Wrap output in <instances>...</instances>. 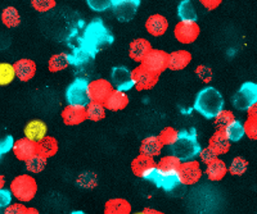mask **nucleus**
<instances>
[{
	"mask_svg": "<svg viewBox=\"0 0 257 214\" xmlns=\"http://www.w3.org/2000/svg\"><path fill=\"white\" fill-rule=\"evenodd\" d=\"M233 106L238 110H249L257 103V84L244 82L231 98Z\"/></svg>",
	"mask_w": 257,
	"mask_h": 214,
	"instance_id": "nucleus-7",
	"label": "nucleus"
},
{
	"mask_svg": "<svg viewBox=\"0 0 257 214\" xmlns=\"http://www.w3.org/2000/svg\"><path fill=\"white\" fill-rule=\"evenodd\" d=\"M248 116H254V117H257V103L254 104L251 109H249Z\"/></svg>",
	"mask_w": 257,
	"mask_h": 214,
	"instance_id": "nucleus-50",
	"label": "nucleus"
},
{
	"mask_svg": "<svg viewBox=\"0 0 257 214\" xmlns=\"http://www.w3.org/2000/svg\"><path fill=\"white\" fill-rule=\"evenodd\" d=\"M226 172H228V167L219 158L216 160L211 162L210 164H207V168H206V174H207L208 180H211V181H220V180L224 178Z\"/></svg>",
	"mask_w": 257,
	"mask_h": 214,
	"instance_id": "nucleus-27",
	"label": "nucleus"
},
{
	"mask_svg": "<svg viewBox=\"0 0 257 214\" xmlns=\"http://www.w3.org/2000/svg\"><path fill=\"white\" fill-rule=\"evenodd\" d=\"M2 21L9 28L17 27L21 24V16L15 6H8L2 13Z\"/></svg>",
	"mask_w": 257,
	"mask_h": 214,
	"instance_id": "nucleus-33",
	"label": "nucleus"
},
{
	"mask_svg": "<svg viewBox=\"0 0 257 214\" xmlns=\"http://www.w3.org/2000/svg\"><path fill=\"white\" fill-rule=\"evenodd\" d=\"M89 85L86 78H76L73 82L68 85L67 90H66V100L70 106H86L91 103L90 90H89Z\"/></svg>",
	"mask_w": 257,
	"mask_h": 214,
	"instance_id": "nucleus-4",
	"label": "nucleus"
},
{
	"mask_svg": "<svg viewBox=\"0 0 257 214\" xmlns=\"http://www.w3.org/2000/svg\"><path fill=\"white\" fill-rule=\"evenodd\" d=\"M196 74H198L199 78H201L202 81H205V82H208V81L212 78V70L208 67H206V66H199L196 70Z\"/></svg>",
	"mask_w": 257,
	"mask_h": 214,
	"instance_id": "nucleus-47",
	"label": "nucleus"
},
{
	"mask_svg": "<svg viewBox=\"0 0 257 214\" xmlns=\"http://www.w3.org/2000/svg\"><path fill=\"white\" fill-rule=\"evenodd\" d=\"M141 0H112V10L120 22H128L137 14Z\"/></svg>",
	"mask_w": 257,
	"mask_h": 214,
	"instance_id": "nucleus-9",
	"label": "nucleus"
},
{
	"mask_svg": "<svg viewBox=\"0 0 257 214\" xmlns=\"http://www.w3.org/2000/svg\"><path fill=\"white\" fill-rule=\"evenodd\" d=\"M156 166L157 164H156L153 156H146V154H142L141 152V154L133 160L132 170L135 176L143 178L144 174H146L149 170H152L153 167H156Z\"/></svg>",
	"mask_w": 257,
	"mask_h": 214,
	"instance_id": "nucleus-18",
	"label": "nucleus"
},
{
	"mask_svg": "<svg viewBox=\"0 0 257 214\" xmlns=\"http://www.w3.org/2000/svg\"><path fill=\"white\" fill-rule=\"evenodd\" d=\"M13 66H15L16 70V76L21 81H30L32 77L35 76L36 64L31 59H20Z\"/></svg>",
	"mask_w": 257,
	"mask_h": 214,
	"instance_id": "nucleus-21",
	"label": "nucleus"
},
{
	"mask_svg": "<svg viewBox=\"0 0 257 214\" xmlns=\"http://www.w3.org/2000/svg\"><path fill=\"white\" fill-rule=\"evenodd\" d=\"M199 2L207 10H213V9H216L221 4L222 0H199Z\"/></svg>",
	"mask_w": 257,
	"mask_h": 214,
	"instance_id": "nucleus-49",
	"label": "nucleus"
},
{
	"mask_svg": "<svg viewBox=\"0 0 257 214\" xmlns=\"http://www.w3.org/2000/svg\"><path fill=\"white\" fill-rule=\"evenodd\" d=\"M225 132H226V136L230 141L233 142H237V141L242 140L243 136L245 135V130H244V124L239 122V120H234L230 124H229L226 128H225Z\"/></svg>",
	"mask_w": 257,
	"mask_h": 214,
	"instance_id": "nucleus-32",
	"label": "nucleus"
},
{
	"mask_svg": "<svg viewBox=\"0 0 257 214\" xmlns=\"http://www.w3.org/2000/svg\"><path fill=\"white\" fill-rule=\"evenodd\" d=\"M86 108L84 106H66L62 112V120L67 126H76V124H82L86 120Z\"/></svg>",
	"mask_w": 257,
	"mask_h": 214,
	"instance_id": "nucleus-16",
	"label": "nucleus"
},
{
	"mask_svg": "<svg viewBox=\"0 0 257 214\" xmlns=\"http://www.w3.org/2000/svg\"><path fill=\"white\" fill-rule=\"evenodd\" d=\"M181 166V160L179 158H176L175 156H167L164 158L160 159V163L157 164V167L161 170H165V172H179Z\"/></svg>",
	"mask_w": 257,
	"mask_h": 214,
	"instance_id": "nucleus-34",
	"label": "nucleus"
},
{
	"mask_svg": "<svg viewBox=\"0 0 257 214\" xmlns=\"http://www.w3.org/2000/svg\"><path fill=\"white\" fill-rule=\"evenodd\" d=\"M47 159L48 158L40 156L38 152L32 158H30L29 160H26L27 170L32 173H40L41 170H44V168L47 167Z\"/></svg>",
	"mask_w": 257,
	"mask_h": 214,
	"instance_id": "nucleus-36",
	"label": "nucleus"
},
{
	"mask_svg": "<svg viewBox=\"0 0 257 214\" xmlns=\"http://www.w3.org/2000/svg\"><path fill=\"white\" fill-rule=\"evenodd\" d=\"M89 90H90L91 100H94V102H100V103L104 104L107 98L113 91V85H112V82H108L107 80L99 78L90 82Z\"/></svg>",
	"mask_w": 257,
	"mask_h": 214,
	"instance_id": "nucleus-14",
	"label": "nucleus"
},
{
	"mask_svg": "<svg viewBox=\"0 0 257 214\" xmlns=\"http://www.w3.org/2000/svg\"><path fill=\"white\" fill-rule=\"evenodd\" d=\"M32 8L40 13H45L56 6V0H31Z\"/></svg>",
	"mask_w": 257,
	"mask_h": 214,
	"instance_id": "nucleus-42",
	"label": "nucleus"
},
{
	"mask_svg": "<svg viewBox=\"0 0 257 214\" xmlns=\"http://www.w3.org/2000/svg\"><path fill=\"white\" fill-rule=\"evenodd\" d=\"M169 22L161 14H153L147 20L146 30L152 36H162L167 31Z\"/></svg>",
	"mask_w": 257,
	"mask_h": 214,
	"instance_id": "nucleus-20",
	"label": "nucleus"
},
{
	"mask_svg": "<svg viewBox=\"0 0 257 214\" xmlns=\"http://www.w3.org/2000/svg\"><path fill=\"white\" fill-rule=\"evenodd\" d=\"M67 66H70V59H68V54L61 53L53 56L49 59V67L50 72H59V70L67 68Z\"/></svg>",
	"mask_w": 257,
	"mask_h": 214,
	"instance_id": "nucleus-35",
	"label": "nucleus"
},
{
	"mask_svg": "<svg viewBox=\"0 0 257 214\" xmlns=\"http://www.w3.org/2000/svg\"><path fill=\"white\" fill-rule=\"evenodd\" d=\"M105 109L107 108L103 103L91 100V103L86 106V117H88V120H94V122L102 120L105 117Z\"/></svg>",
	"mask_w": 257,
	"mask_h": 214,
	"instance_id": "nucleus-31",
	"label": "nucleus"
},
{
	"mask_svg": "<svg viewBox=\"0 0 257 214\" xmlns=\"http://www.w3.org/2000/svg\"><path fill=\"white\" fill-rule=\"evenodd\" d=\"M199 156H201V159L203 163H206V164H210L211 162L216 160L217 156H219V154H217V152H215L212 148L208 146V148H206V149H202V152Z\"/></svg>",
	"mask_w": 257,
	"mask_h": 214,
	"instance_id": "nucleus-45",
	"label": "nucleus"
},
{
	"mask_svg": "<svg viewBox=\"0 0 257 214\" xmlns=\"http://www.w3.org/2000/svg\"><path fill=\"white\" fill-rule=\"evenodd\" d=\"M47 132H48V127L47 124L43 122V120H31L29 124H26L25 127V136L30 140L35 141V142H39L41 141L43 138L47 136Z\"/></svg>",
	"mask_w": 257,
	"mask_h": 214,
	"instance_id": "nucleus-19",
	"label": "nucleus"
},
{
	"mask_svg": "<svg viewBox=\"0 0 257 214\" xmlns=\"http://www.w3.org/2000/svg\"><path fill=\"white\" fill-rule=\"evenodd\" d=\"M81 42L82 46L95 56L98 52L109 46L113 42V36L103 24L102 20H94L85 28Z\"/></svg>",
	"mask_w": 257,
	"mask_h": 214,
	"instance_id": "nucleus-1",
	"label": "nucleus"
},
{
	"mask_svg": "<svg viewBox=\"0 0 257 214\" xmlns=\"http://www.w3.org/2000/svg\"><path fill=\"white\" fill-rule=\"evenodd\" d=\"M128 104V98L127 95L125 94V91L117 90L114 88L111 92L107 100L104 102V106L108 110L117 112V110H122V109L126 108V106Z\"/></svg>",
	"mask_w": 257,
	"mask_h": 214,
	"instance_id": "nucleus-22",
	"label": "nucleus"
},
{
	"mask_svg": "<svg viewBox=\"0 0 257 214\" xmlns=\"http://www.w3.org/2000/svg\"><path fill=\"white\" fill-rule=\"evenodd\" d=\"M174 35L180 44H192L199 35V26L196 22L180 21L174 28Z\"/></svg>",
	"mask_w": 257,
	"mask_h": 214,
	"instance_id": "nucleus-11",
	"label": "nucleus"
},
{
	"mask_svg": "<svg viewBox=\"0 0 257 214\" xmlns=\"http://www.w3.org/2000/svg\"><path fill=\"white\" fill-rule=\"evenodd\" d=\"M192 60V54L188 50H176L170 54L169 68L171 70H184Z\"/></svg>",
	"mask_w": 257,
	"mask_h": 214,
	"instance_id": "nucleus-24",
	"label": "nucleus"
},
{
	"mask_svg": "<svg viewBox=\"0 0 257 214\" xmlns=\"http://www.w3.org/2000/svg\"><path fill=\"white\" fill-rule=\"evenodd\" d=\"M13 152H15V156H17V159L26 162L35 154H38V142L27 138H20L15 142Z\"/></svg>",
	"mask_w": 257,
	"mask_h": 214,
	"instance_id": "nucleus-15",
	"label": "nucleus"
},
{
	"mask_svg": "<svg viewBox=\"0 0 257 214\" xmlns=\"http://www.w3.org/2000/svg\"><path fill=\"white\" fill-rule=\"evenodd\" d=\"M151 50H152V46H151V42L148 40H146V38H137V40H134L130 44L128 54H130V58L133 60L142 63Z\"/></svg>",
	"mask_w": 257,
	"mask_h": 214,
	"instance_id": "nucleus-17",
	"label": "nucleus"
},
{
	"mask_svg": "<svg viewBox=\"0 0 257 214\" xmlns=\"http://www.w3.org/2000/svg\"><path fill=\"white\" fill-rule=\"evenodd\" d=\"M143 214H147V213H155V214H161V212L158 210H153V209H144L143 212H142Z\"/></svg>",
	"mask_w": 257,
	"mask_h": 214,
	"instance_id": "nucleus-51",
	"label": "nucleus"
},
{
	"mask_svg": "<svg viewBox=\"0 0 257 214\" xmlns=\"http://www.w3.org/2000/svg\"><path fill=\"white\" fill-rule=\"evenodd\" d=\"M133 77L135 81V88L141 91L153 88L158 81V74H153L143 66H139L133 70Z\"/></svg>",
	"mask_w": 257,
	"mask_h": 214,
	"instance_id": "nucleus-13",
	"label": "nucleus"
},
{
	"mask_svg": "<svg viewBox=\"0 0 257 214\" xmlns=\"http://www.w3.org/2000/svg\"><path fill=\"white\" fill-rule=\"evenodd\" d=\"M143 178L152 182L158 188H164L165 191L175 190L181 184L179 172H165V170H161L157 166L149 170L144 174Z\"/></svg>",
	"mask_w": 257,
	"mask_h": 214,
	"instance_id": "nucleus-5",
	"label": "nucleus"
},
{
	"mask_svg": "<svg viewBox=\"0 0 257 214\" xmlns=\"http://www.w3.org/2000/svg\"><path fill=\"white\" fill-rule=\"evenodd\" d=\"M11 190L21 202H31L38 191V184L34 177L29 174H21L12 181Z\"/></svg>",
	"mask_w": 257,
	"mask_h": 214,
	"instance_id": "nucleus-6",
	"label": "nucleus"
},
{
	"mask_svg": "<svg viewBox=\"0 0 257 214\" xmlns=\"http://www.w3.org/2000/svg\"><path fill=\"white\" fill-rule=\"evenodd\" d=\"M7 214H25V213H39L36 209L26 208L22 204H13L11 206H7L6 209Z\"/></svg>",
	"mask_w": 257,
	"mask_h": 214,
	"instance_id": "nucleus-44",
	"label": "nucleus"
},
{
	"mask_svg": "<svg viewBox=\"0 0 257 214\" xmlns=\"http://www.w3.org/2000/svg\"><path fill=\"white\" fill-rule=\"evenodd\" d=\"M132 212L130 202L125 199H111L105 202V214H128Z\"/></svg>",
	"mask_w": 257,
	"mask_h": 214,
	"instance_id": "nucleus-26",
	"label": "nucleus"
},
{
	"mask_svg": "<svg viewBox=\"0 0 257 214\" xmlns=\"http://www.w3.org/2000/svg\"><path fill=\"white\" fill-rule=\"evenodd\" d=\"M15 138L11 135H7L6 138H2V142H0V154L4 156V154L11 152L13 149V146H15Z\"/></svg>",
	"mask_w": 257,
	"mask_h": 214,
	"instance_id": "nucleus-46",
	"label": "nucleus"
},
{
	"mask_svg": "<svg viewBox=\"0 0 257 214\" xmlns=\"http://www.w3.org/2000/svg\"><path fill=\"white\" fill-rule=\"evenodd\" d=\"M178 16L180 21L185 22H197V10L193 6L192 0H181L178 6Z\"/></svg>",
	"mask_w": 257,
	"mask_h": 214,
	"instance_id": "nucleus-28",
	"label": "nucleus"
},
{
	"mask_svg": "<svg viewBox=\"0 0 257 214\" xmlns=\"http://www.w3.org/2000/svg\"><path fill=\"white\" fill-rule=\"evenodd\" d=\"M169 59L170 54H167L165 50L152 49L147 54L146 58L143 59L142 66L148 70L160 76L165 70L169 68Z\"/></svg>",
	"mask_w": 257,
	"mask_h": 214,
	"instance_id": "nucleus-8",
	"label": "nucleus"
},
{
	"mask_svg": "<svg viewBox=\"0 0 257 214\" xmlns=\"http://www.w3.org/2000/svg\"><path fill=\"white\" fill-rule=\"evenodd\" d=\"M15 76V66L9 64V63H2V64H0V85H9V84L13 81Z\"/></svg>",
	"mask_w": 257,
	"mask_h": 214,
	"instance_id": "nucleus-37",
	"label": "nucleus"
},
{
	"mask_svg": "<svg viewBox=\"0 0 257 214\" xmlns=\"http://www.w3.org/2000/svg\"><path fill=\"white\" fill-rule=\"evenodd\" d=\"M167 149H169L170 154L175 156L181 162L196 159L202 152L196 128L183 130L179 132L178 140L173 145L167 146Z\"/></svg>",
	"mask_w": 257,
	"mask_h": 214,
	"instance_id": "nucleus-2",
	"label": "nucleus"
},
{
	"mask_svg": "<svg viewBox=\"0 0 257 214\" xmlns=\"http://www.w3.org/2000/svg\"><path fill=\"white\" fill-rule=\"evenodd\" d=\"M57 152H58V141L54 138L45 136L43 140L38 142V152L45 158L56 156Z\"/></svg>",
	"mask_w": 257,
	"mask_h": 214,
	"instance_id": "nucleus-29",
	"label": "nucleus"
},
{
	"mask_svg": "<svg viewBox=\"0 0 257 214\" xmlns=\"http://www.w3.org/2000/svg\"><path fill=\"white\" fill-rule=\"evenodd\" d=\"M162 146H164V144H162V141L160 140L158 136H148V138L142 141L141 152L155 158V156H160Z\"/></svg>",
	"mask_w": 257,
	"mask_h": 214,
	"instance_id": "nucleus-25",
	"label": "nucleus"
},
{
	"mask_svg": "<svg viewBox=\"0 0 257 214\" xmlns=\"http://www.w3.org/2000/svg\"><path fill=\"white\" fill-rule=\"evenodd\" d=\"M179 176L183 185H194L201 180L202 170L199 167V163L197 160H187L181 162L180 170H179Z\"/></svg>",
	"mask_w": 257,
	"mask_h": 214,
	"instance_id": "nucleus-12",
	"label": "nucleus"
},
{
	"mask_svg": "<svg viewBox=\"0 0 257 214\" xmlns=\"http://www.w3.org/2000/svg\"><path fill=\"white\" fill-rule=\"evenodd\" d=\"M248 168V162L243 159L242 156H237L234 158L231 162L230 167H229V172L233 174V176H242L243 173L247 170Z\"/></svg>",
	"mask_w": 257,
	"mask_h": 214,
	"instance_id": "nucleus-39",
	"label": "nucleus"
},
{
	"mask_svg": "<svg viewBox=\"0 0 257 214\" xmlns=\"http://www.w3.org/2000/svg\"><path fill=\"white\" fill-rule=\"evenodd\" d=\"M111 82L114 88L121 91H128L135 88V81L133 77V70L128 68L118 66L112 68L111 72Z\"/></svg>",
	"mask_w": 257,
	"mask_h": 214,
	"instance_id": "nucleus-10",
	"label": "nucleus"
},
{
	"mask_svg": "<svg viewBox=\"0 0 257 214\" xmlns=\"http://www.w3.org/2000/svg\"><path fill=\"white\" fill-rule=\"evenodd\" d=\"M208 146L212 148L217 154H225L229 152V146H230V140L226 136L225 130H217L213 136H211L210 141H208Z\"/></svg>",
	"mask_w": 257,
	"mask_h": 214,
	"instance_id": "nucleus-23",
	"label": "nucleus"
},
{
	"mask_svg": "<svg viewBox=\"0 0 257 214\" xmlns=\"http://www.w3.org/2000/svg\"><path fill=\"white\" fill-rule=\"evenodd\" d=\"M178 136L179 132L175 128H173V127H166V128H164L160 132L158 138L162 141L164 146H170V145H173L178 140Z\"/></svg>",
	"mask_w": 257,
	"mask_h": 214,
	"instance_id": "nucleus-38",
	"label": "nucleus"
},
{
	"mask_svg": "<svg viewBox=\"0 0 257 214\" xmlns=\"http://www.w3.org/2000/svg\"><path fill=\"white\" fill-rule=\"evenodd\" d=\"M11 191L4 190V188H2V191H0V206H2V208H7V206L11 204V200H12V194H13V192H11Z\"/></svg>",
	"mask_w": 257,
	"mask_h": 214,
	"instance_id": "nucleus-48",
	"label": "nucleus"
},
{
	"mask_svg": "<svg viewBox=\"0 0 257 214\" xmlns=\"http://www.w3.org/2000/svg\"><path fill=\"white\" fill-rule=\"evenodd\" d=\"M86 4L94 12H104L112 6V0H86Z\"/></svg>",
	"mask_w": 257,
	"mask_h": 214,
	"instance_id": "nucleus-43",
	"label": "nucleus"
},
{
	"mask_svg": "<svg viewBox=\"0 0 257 214\" xmlns=\"http://www.w3.org/2000/svg\"><path fill=\"white\" fill-rule=\"evenodd\" d=\"M245 135L252 140L257 141V117L254 116H248L247 120L244 122Z\"/></svg>",
	"mask_w": 257,
	"mask_h": 214,
	"instance_id": "nucleus-41",
	"label": "nucleus"
},
{
	"mask_svg": "<svg viewBox=\"0 0 257 214\" xmlns=\"http://www.w3.org/2000/svg\"><path fill=\"white\" fill-rule=\"evenodd\" d=\"M234 120H235V118H234V114L231 112L222 110L220 112L219 116L215 118V126H216L217 130H225Z\"/></svg>",
	"mask_w": 257,
	"mask_h": 214,
	"instance_id": "nucleus-40",
	"label": "nucleus"
},
{
	"mask_svg": "<svg viewBox=\"0 0 257 214\" xmlns=\"http://www.w3.org/2000/svg\"><path fill=\"white\" fill-rule=\"evenodd\" d=\"M94 56L89 52L88 49H85L81 45V48L79 49H75L71 54H68V59H70V64L72 66H82L86 64V63L93 59Z\"/></svg>",
	"mask_w": 257,
	"mask_h": 214,
	"instance_id": "nucleus-30",
	"label": "nucleus"
},
{
	"mask_svg": "<svg viewBox=\"0 0 257 214\" xmlns=\"http://www.w3.org/2000/svg\"><path fill=\"white\" fill-rule=\"evenodd\" d=\"M194 109L207 120H215L224 110V98L219 90L207 86L197 94Z\"/></svg>",
	"mask_w": 257,
	"mask_h": 214,
	"instance_id": "nucleus-3",
	"label": "nucleus"
}]
</instances>
